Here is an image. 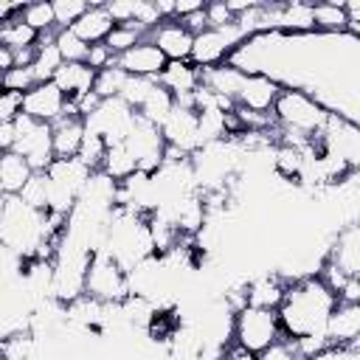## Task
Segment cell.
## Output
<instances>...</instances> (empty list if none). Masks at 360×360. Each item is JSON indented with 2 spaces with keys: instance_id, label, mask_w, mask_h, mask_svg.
<instances>
[{
  "instance_id": "cell-37",
  "label": "cell",
  "mask_w": 360,
  "mask_h": 360,
  "mask_svg": "<svg viewBox=\"0 0 360 360\" xmlns=\"http://www.w3.org/2000/svg\"><path fill=\"white\" fill-rule=\"evenodd\" d=\"M53 22L56 28H70L84 11H87V0H53Z\"/></svg>"
},
{
  "instance_id": "cell-19",
  "label": "cell",
  "mask_w": 360,
  "mask_h": 360,
  "mask_svg": "<svg viewBox=\"0 0 360 360\" xmlns=\"http://www.w3.org/2000/svg\"><path fill=\"white\" fill-rule=\"evenodd\" d=\"M287 278L281 273H259L250 276L245 281V301L250 307H262V309H278L284 292H287Z\"/></svg>"
},
{
  "instance_id": "cell-30",
  "label": "cell",
  "mask_w": 360,
  "mask_h": 360,
  "mask_svg": "<svg viewBox=\"0 0 360 360\" xmlns=\"http://www.w3.org/2000/svg\"><path fill=\"white\" fill-rule=\"evenodd\" d=\"M312 22H315V31L321 34H343L346 28L343 3H335V0L312 3Z\"/></svg>"
},
{
  "instance_id": "cell-3",
  "label": "cell",
  "mask_w": 360,
  "mask_h": 360,
  "mask_svg": "<svg viewBox=\"0 0 360 360\" xmlns=\"http://www.w3.org/2000/svg\"><path fill=\"white\" fill-rule=\"evenodd\" d=\"M270 112L276 118V127L301 132L307 138H318L329 118V110L323 104H318L312 96H307L304 90H295V87H281Z\"/></svg>"
},
{
  "instance_id": "cell-31",
  "label": "cell",
  "mask_w": 360,
  "mask_h": 360,
  "mask_svg": "<svg viewBox=\"0 0 360 360\" xmlns=\"http://www.w3.org/2000/svg\"><path fill=\"white\" fill-rule=\"evenodd\" d=\"M225 115H228V112L219 110V107H208V110H200V112H197V138H200V146L228 138Z\"/></svg>"
},
{
  "instance_id": "cell-15",
  "label": "cell",
  "mask_w": 360,
  "mask_h": 360,
  "mask_svg": "<svg viewBox=\"0 0 360 360\" xmlns=\"http://www.w3.org/2000/svg\"><path fill=\"white\" fill-rule=\"evenodd\" d=\"M146 39L166 56V62H183V59H188V53H191L194 34H188V31L183 28V22L172 17V20H160V22L146 34Z\"/></svg>"
},
{
  "instance_id": "cell-49",
  "label": "cell",
  "mask_w": 360,
  "mask_h": 360,
  "mask_svg": "<svg viewBox=\"0 0 360 360\" xmlns=\"http://www.w3.org/2000/svg\"><path fill=\"white\" fill-rule=\"evenodd\" d=\"M14 141H17L14 121H0V155L3 152H11L14 149Z\"/></svg>"
},
{
  "instance_id": "cell-35",
  "label": "cell",
  "mask_w": 360,
  "mask_h": 360,
  "mask_svg": "<svg viewBox=\"0 0 360 360\" xmlns=\"http://www.w3.org/2000/svg\"><path fill=\"white\" fill-rule=\"evenodd\" d=\"M124 82H127V73H124L121 68H115V65H110V68H104V70H96V82H93V93H96L98 98H115V96L121 93V87H124Z\"/></svg>"
},
{
  "instance_id": "cell-21",
  "label": "cell",
  "mask_w": 360,
  "mask_h": 360,
  "mask_svg": "<svg viewBox=\"0 0 360 360\" xmlns=\"http://www.w3.org/2000/svg\"><path fill=\"white\" fill-rule=\"evenodd\" d=\"M51 82L59 87V93L68 101H73V98H82V96H87L93 90L96 70L87 62H62Z\"/></svg>"
},
{
  "instance_id": "cell-1",
  "label": "cell",
  "mask_w": 360,
  "mask_h": 360,
  "mask_svg": "<svg viewBox=\"0 0 360 360\" xmlns=\"http://www.w3.org/2000/svg\"><path fill=\"white\" fill-rule=\"evenodd\" d=\"M335 304H338L335 292L321 281L318 273L292 278L287 284V292H284L278 309H276L281 335L290 340L323 335V326H326Z\"/></svg>"
},
{
  "instance_id": "cell-24",
  "label": "cell",
  "mask_w": 360,
  "mask_h": 360,
  "mask_svg": "<svg viewBox=\"0 0 360 360\" xmlns=\"http://www.w3.org/2000/svg\"><path fill=\"white\" fill-rule=\"evenodd\" d=\"M242 79H245V73L239 68H233L231 62H222V65H214V68L200 70V84L205 90H211V93L233 101V104H236V93L242 87Z\"/></svg>"
},
{
  "instance_id": "cell-33",
  "label": "cell",
  "mask_w": 360,
  "mask_h": 360,
  "mask_svg": "<svg viewBox=\"0 0 360 360\" xmlns=\"http://www.w3.org/2000/svg\"><path fill=\"white\" fill-rule=\"evenodd\" d=\"M53 45L62 56V62H84L87 59V42H82L70 28H56L53 31Z\"/></svg>"
},
{
  "instance_id": "cell-18",
  "label": "cell",
  "mask_w": 360,
  "mask_h": 360,
  "mask_svg": "<svg viewBox=\"0 0 360 360\" xmlns=\"http://www.w3.org/2000/svg\"><path fill=\"white\" fill-rule=\"evenodd\" d=\"M323 335L329 340V346H349V343H360V304H335Z\"/></svg>"
},
{
  "instance_id": "cell-6",
  "label": "cell",
  "mask_w": 360,
  "mask_h": 360,
  "mask_svg": "<svg viewBox=\"0 0 360 360\" xmlns=\"http://www.w3.org/2000/svg\"><path fill=\"white\" fill-rule=\"evenodd\" d=\"M84 295L101 304H118L129 295L127 273L112 262L107 250H93L87 273H84Z\"/></svg>"
},
{
  "instance_id": "cell-27",
  "label": "cell",
  "mask_w": 360,
  "mask_h": 360,
  "mask_svg": "<svg viewBox=\"0 0 360 360\" xmlns=\"http://www.w3.org/2000/svg\"><path fill=\"white\" fill-rule=\"evenodd\" d=\"M172 110H174V96L155 82V87L146 93V98L141 101V107L135 110V115L143 118V121H149V124H155V127H160Z\"/></svg>"
},
{
  "instance_id": "cell-2",
  "label": "cell",
  "mask_w": 360,
  "mask_h": 360,
  "mask_svg": "<svg viewBox=\"0 0 360 360\" xmlns=\"http://www.w3.org/2000/svg\"><path fill=\"white\" fill-rule=\"evenodd\" d=\"M101 250H107L112 256V262L124 273L132 270L135 264H141L143 259L155 256L146 217L115 205V211H112V217L107 222V233H104V248Z\"/></svg>"
},
{
  "instance_id": "cell-23",
  "label": "cell",
  "mask_w": 360,
  "mask_h": 360,
  "mask_svg": "<svg viewBox=\"0 0 360 360\" xmlns=\"http://www.w3.org/2000/svg\"><path fill=\"white\" fill-rule=\"evenodd\" d=\"M163 90H169L174 98L188 96L200 87V68H194L188 59L183 62H166V68L160 70V76L155 79Z\"/></svg>"
},
{
  "instance_id": "cell-8",
  "label": "cell",
  "mask_w": 360,
  "mask_h": 360,
  "mask_svg": "<svg viewBox=\"0 0 360 360\" xmlns=\"http://www.w3.org/2000/svg\"><path fill=\"white\" fill-rule=\"evenodd\" d=\"M82 121H84L87 132L98 135L107 146H112V143H124L127 132L135 124V110L129 104H124L118 96L115 98H101L96 104V110L90 115H84Z\"/></svg>"
},
{
  "instance_id": "cell-5",
  "label": "cell",
  "mask_w": 360,
  "mask_h": 360,
  "mask_svg": "<svg viewBox=\"0 0 360 360\" xmlns=\"http://www.w3.org/2000/svg\"><path fill=\"white\" fill-rule=\"evenodd\" d=\"M48 214L68 217L90 177V169L79 158H56L48 169Z\"/></svg>"
},
{
  "instance_id": "cell-16",
  "label": "cell",
  "mask_w": 360,
  "mask_h": 360,
  "mask_svg": "<svg viewBox=\"0 0 360 360\" xmlns=\"http://www.w3.org/2000/svg\"><path fill=\"white\" fill-rule=\"evenodd\" d=\"M278 93H281V84H278L276 79H270V76H264V73H245L242 87H239V93H236V107L267 115V112L273 110Z\"/></svg>"
},
{
  "instance_id": "cell-50",
  "label": "cell",
  "mask_w": 360,
  "mask_h": 360,
  "mask_svg": "<svg viewBox=\"0 0 360 360\" xmlns=\"http://www.w3.org/2000/svg\"><path fill=\"white\" fill-rule=\"evenodd\" d=\"M205 3L202 0H174V20L180 17H188L191 11H200Z\"/></svg>"
},
{
  "instance_id": "cell-20",
  "label": "cell",
  "mask_w": 360,
  "mask_h": 360,
  "mask_svg": "<svg viewBox=\"0 0 360 360\" xmlns=\"http://www.w3.org/2000/svg\"><path fill=\"white\" fill-rule=\"evenodd\" d=\"M84 138V121L76 112H65L51 124V146L53 158H76Z\"/></svg>"
},
{
  "instance_id": "cell-39",
  "label": "cell",
  "mask_w": 360,
  "mask_h": 360,
  "mask_svg": "<svg viewBox=\"0 0 360 360\" xmlns=\"http://www.w3.org/2000/svg\"><path fill=\"white\" fill-rule=\"evenodd\" d=\"M143 39V34H138L135 28H129V25H115L110 34H107V39H104V45L118 56V53H124V51H129L132 45H138Z\"/></svg>"
},
{
  "instance_id": "cell-43",
  "label": "cell",
  "mask_w": 360,
  "mask_h": 360,
  "mask_svg": "<svg viewBox=\"0 0 360 360\" xmlns=\"http://www.w3.org/2000/svg\"><path fill=\"white\" fill-rule=\"evenodd\" d=\"M205 20H208V28H219V25H231L236 17L228 11L225 0H214V3H205Z\"/></svg>"
},
{
  "instance_id": "cell-12",
  "label": "cell",
  "mask_w": 360,
  "mask_h": 360,
  "mask_svg": "<svg viewBox=\"0 0 360 360\" xmlns=\"http://www.w3.org/2000/svg\"><path fill=\"white\" fill-rule=\"evenodd\" d=\"M160 135H163V143L186 158H191L197 149H200V138H197V112L194 110H186V107H177L166 115V121L160 124Z\"/></svg>"
},
{
  "instance_id": "cell-22",
  "label": "cell",
  "mask_w": 360,
  "mask_h": 360,
  "mask_svg": "<svg viewBox=\"0 0 360 360\" xmlns=\"http://www.w3.org/2000/svg\"><path fill=\"white\" fill-rule=\"evenodd\" d=\"M112 28H115V22H112V17L107 14L104 3H90L87 11L70 25V31H73L82 42H87V45H98V42H104L107 34H110Z\"/></svg>"
},
{
  "instance_id": "cell-41",
  "label": "cell",
  "mask_w": 360,
  "mask_h": 360,
  "mask_svg": "<svg viewBox=\"0 0 360 360\" xmlns=\"http://www.w3.org/2000/svg\"><path fill=\"white\" fill-rule=\"evenodd\" d=\"M304 360H360V343L349 346H323L321 352L304 357Z\"/></svg>"
},
{
  "instance_id": "cell-34",
  "label": "cell",
  "mask_w": 360,
  "mask_h": 360,
  "mask_svg": "<svg viewBox=\"0 0 360 360\" xmlns=\"http://www.w3.org/2000/svg\"><path fill=\"white\" fill-rule=\"evenodd\" d=\"M17 197L25 205H31L34 211H48V177H45V172H34Z\"/></svg>"
},
{
  "instance_id": "cell-26",
  "label": "cell",
  "mask_w": 360,
  "mask_h": 360,
  "mask_svg": "<svg viewBox=\"0 0 360 360\" xmlns=\"http://www.w3.org/2000/svg\"><path fill=\"white\" fill-rule=\"evenodd\" d=\"M59 65H62V56H59V51H56V45H53V31L39 34L37 53H34V62H31V70H34L37 84L51 82V79H53V73L59 70Z\"/></svg>"
},
{
  "instance_id": "cell-14",
  "label": "cell",
  "mask_w": 360,
  "mask_h": 360,
  "mask_svg": "<svg viewBox=\"0 0 360 360\" xmlns=\"http://www.w3.org/2000/svg\"><path fill=\"white\" fill-rule=\"evenodd\" d=\"M65 104L68 98L59 93V87L53 82H42V84H34L31 90L22 93V115L34 118V121H42V124H53L59 115H65Z\"/></svg>"
},
{
  "instance_id": "cell-32",
  "label": "cell",
  "mask_w": 360,
  "mask_h": 360,
  "mask_svg": "<svg viewBox=\"0 0 360 360\" xmlns=\"http://www.w3.org/2000/svg\"><path fill=\"white\" fill-rule=\"evenodd\" d=\"M28 28H34L37 34H48V31H56V22H53V6L48 0H34V3H22L20 14H17Z\"/></svg>"
},
{
  "instance_id": "cell-51",
  "label": "cell",
  "mask_w": 360,
  "mask_h": 360,
  "mask_svg": "<svg viewBox=\"0 0 360 360\" xmlns=\"http://www.w3.org/2000/svg\"><path fill=\"white\" fill-rule=\"evenodd\" d=\"M8 68H14V51H8V48L0 45V70L6 73Z\"/></svg>"
},
{
  "instance_id": "cell-52",
  "label": "cell",
  "mask_w": 360,
  "mask_h": 360,
  "mask_svg": "<svg viewBox=\"0 0 360 360\" xmlns=\"http://www.w3.org/2000/svg\"><path fill=\"white\" fill-rule=\"evenodd\" d=\"M0 82H3V70H0Z\"/></svg>"
},
{
  "instance_id": "cell-47",
  "label": "cell",
  "mask_w": 360,
  "mask_h": 360,
  "mask_svg": "<svg viewBox=\"0 0 360 360\" xmlns=\"http://www.w3.org/2000/svg\"><path fill=\"white\" fill-rule=\"evenodd\" d=\"M335 298H338L340 304H360V276L346 278V284L335 292Z\"/></svg>"
},
{
  "instance_id": "cell-11",
  "label": "cell",
  "mask_w": 360,
  "mask_h": 360,
  "mask_svg": "<svg viewBox=\"0 0 360 360\" xmlns=\"http://www.w3.org/2000/svg\"><path fill=\"white\" fill-rule=\"evenodd\" d=\"M124 146H127L129 155L135 158L138 172L155 174V172L163 166L166 143H163L160 127H155V124H149V121H143V118H138V115H135L132 129H129L127 138H124Z\"/></svg>"
},
{
  "instance_id": "cell-10",
  "label": "cell",
  "mask_w": 360,
  "mask_h": 360,
  "mask_svg": "<svg viewBox=\"0 0 360 360\" xmlns=\"http://www.w3.org/2000/svg\"><path fill=\"white\" fill-rule=\"evenodd\" d=\"M318 146H321V152L343 160L354 172L360 169V127H357V121L329 112V118L318 135Z\"/></svg>"
},
{
  "instance_id": "cell-13",
  "label": "cell",
  "mask_w": 360,
  "mask_h": 360,
  "mask_svg": "<svg viewBox=\"0 0 360 360\" xmlns=\"http://www.w3.org/2000/svg\"><path fill=\"white\" fill-rule=\"evenodd\" d=\"M323 262L338 267L343 276H360V228H357V222H349L335 231Z\"/></svg>"
},
{
  "instance_id": "cell-17",
  "label": "cell",
  "mask_w": 360,
  "mask_h": 360,
  "mask_svg": "<svg viewBox=\"0 0 360 360\" xmlns=\"http://www.w3.org/2000/svg\"><path fill=\"white\" fill-rule=\"evenodd\" d=\"M115 68H121L127 76H141V79H158L160 70L166 68V56L143 37L138 45L115 56Z\"/></svg>"
},
{
  "instance_id": "cell-40",
  "label": "cell",
  "mask_w": 360,
  "mask_h": 360,
  "mask_svg": "<svg viewBox=\"0 0 360 360\" xmlns=\"http://www.w3.org/2000/svg\"><path fill=\"white\" fill-rule=\"evenodd\" d=\"M37 84V79H34V70L31 68H8L6 73H3V82H0V90H11V93H25V90H31Z\"/></svg>"
},
{
  "instance_id": "cell-4",
  "label": "cell",
  "mask_w": 360,
  "mask_h": 360,
  "mask_svg": "<svg viewBox=\"0 0 360 360\" xmlns=\"http://www.w3.org/2000/svg\"><path fill=\"white\" fill-rule=\"evenodd\" d=\"M281 335L278 326V315L276 309H262V307H250L245 304L242 309L233 312V323H231V343L239 346L248 354H262L267 346H273Z\"/></svg>"
},
{
  "instance_id": "cell-45",
  "label": "cell",
  "mask_w": 360,
  "mask_h": 360,
  "mask_svg": "<svg viewBox=\"0 0 360 360\" xmlns=\"http://www.w3.org/2000/svg\"><path fill=\"white\" fill-rule=\"evenodd\" d=\"M93 70H104V68H110V65H115V53L104 45V42H98V45H90L87 48V59H84Z\"/></svg>"
},
{
  "instance_id": "cell-38",
  "label": "cell",
  "mask_w": 360,
  "mask_h": 360,
  "mask_svg": "<svg viewBox=\"0 0 360 360\" xmlns=\"http://www.w3.org/2000/svg\"><path fill=\"white\" fill-rule=\"evenodd\" d=\"M155 87V79H141V76H127V82H124V87H121V93H118V98L124 101V104H129L132 110H138L141 107V101L146 98V93Z\"/></svg>"
},
{
  "instance_id": "cell-42",
  "label": "cell",
  "mask_w": 360,
  "mask_h": 360,
  "mask_svg": "<svg viewBox=\"0 0 360 360\" xmlns=\"http://www.w3.org/2000/svg\"><path fill=\"white\" fill-rule=\"evenodd\" d=\"M259 360H304V357L298 354V349H295V343L290 338H278L273 346H267L259 354Z\"/></svg>"
},
{
  "instance_id": "cell-48",
  "label": "cell",
  "mask_w": 360,
  "mask_h": 360,
  "mask_svg": "<svg viewBox=\"0 0 360 360\" xmlns=\"http://www.w3.org/2000/svg\"><path fill=\"white\" fill-rule=\"evenodd\" d=\"M180 22H183V28H186L188 34H200V31H205V28H208V20H205V6H202L200 11H191L188 17H180Z\"/></svg>"
},
{
  "instance_id": "cell-7",
  "label": "cell",
  "mask_w": 360,
  "mask_h": 360,
  "mask_svg": "<svg viewBox=\"0 0 360 360\" xmlns=\"http://www.w3.org/2000/svg\"><path fill=\"white\" fill-rule=\"evenodd\" d=\"M248 37L242 34V28L236 25V20L231 25H219V28H205L200 34H194V42H191V53H188V62L200 70L205 68H214V65H222L231 59V53L245 42Z\"/></svg>"
},
{
  "instance_id": "cell-25",
  "label": "cell",
  "mask_w": 360,
  "mask_h": 360,
  "mask_svg": "<svg viewBox=\"0 0 360 360\" xmlns=\"http://www.w3.org/2000/svg\"><path fill=\"white\" fill-rule=\"evenodd\" d=\"M31 166L25 163L22 155L17 152H3L0 155V197H14L31 177Z\"/></svg>"
},
{
  "instance_id": "cell-9",
  "label": "cell",
  "mask_w": 360,
  "mask_h": 360,
  "mask_svg": "<svg viewBox=\"0 0 360 360\" xmlns=\"http://www.w3.org/2000/svg\"><path fill=\"white\" fill-rule=\"evenodd\" d=\"M14 132H17V141H14L11 152L22 155L25 163L31 166V172H45L56 160L53 146H51V124L34 121V118L20 112L14 118Z\"/></svg>"
},
{
  "instance_id": "cell-44",
  "label": "cell",
  "mask_w": 360,
  "mask_h": 360,
  "mask_svg": "<svg viewBox=\"0 0 360 360\" xmlns=\"http://www.w3.org/2000/svg\"><path fill=\"white\" fill-rule=\"evenodd\" d=\"M104 8H107V14L112 17L115 25H127V22H132L135 0H110V3H104Z\"/></svg>"
},
{
  "instance_id": "cell-36",
  "label": "cell",
  "mask_w": 360,
  "mask_h": 360,
  "mask_svg": "<svg viewBox=\"0 0 360 360\" xmlns=\"http://www.w3.org/2000/svg\"><path fill=\"white\" fill-rule=\"evenodd\" d=\"M104 152H107V143L98 138V135H93V132H87L84 129V138H82V146H79V160L90 169V172H98L101 169V160H104Z\"/></svg>"
},
{
  "instance_id": "cell-46",
  "label": "cell",
  "mask_w": 360,
  "mask_h": 360,
  "mask_svg": "<svg viewBox=\"0 0 360 360\" xmlns=\"http://www.w3.org/2000/svg\"><path fill=\"white\" fill-rule=\"evenodd\" d=\"M22 110V96L11 90H0V121H14Z\"/></svg>"
},
{
  "instance_id": "cell-28",
  "label": "cell",
  "mask_w": 360,
  "mask_h": 360,
  "mask_svg": "<svg viewBox=\"0 0 360 360\" xmlns=\"http://www.w3.org/2000/svg\"><path fill=\"white\" fill-rule=\"evenodd\" d=\"M98 172H104L112 183H124L129 174L138 172V163H135V158L129 155V149H127L124 143H112V146H107Z\"/></svg>"
},
{
  "instance_id": "cell-29",
  "label": "cell",
  "mask_w": 360,
  "mask_h": 360,
  "mask_svg": "<svg viewBox=\"0 0 360 360\" xmlns=\"http://www.w3.org/2000/svg\"><path fill=\"white\" fill-rule=\"evenodd\" d=\"M39 34L34 28H28L20 17H11L6 22H0V45L8 51H22V48H37Z\"/></svg>"
}]
</instances>
